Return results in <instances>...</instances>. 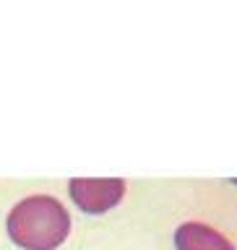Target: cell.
Listing matches in <instances>:
<instances>
[{
  "label": "cell",
  "instance_id": "3",
  "mask_svg": "<svg viewBox=\"0 0 237 250\" xmlns=\"http://www.w3.org/2000/svg\"><path fill=\"white\" fill-rule=\"evenodd\" d=\"M175 250H237L230 237L203 222H185L175 229Z\"/></svg>",
  "mask_w": 237,
  "mask_h": 250
},
{
  "label": "cell",
  "instance_id": "4",
  "mask_svg": "<svg viewBox=\"0 0 237 250\" xmlns=\"http://www.w3.org/2000/svg\"><path fill=\"white\" fill-rule=\"evenodd\" d=\"M230 183H235V185H237V177H232V180H230Z\"/></svg>",
  "mask_w": 237,
  "mask_h": 250
},
{
  "label": "cell",
  "instance_id": "1",
  "mask_svg": "<svg viewBox=\"0 0 237 250\" xmlns=\"http://www.w3.org/2000/svg\"><path fill=\"white\" fill-rule=\"evenodd\" d=\"M5 232L21 250H58L70 234V214L55 195L34 193L8 211Z\"/></svg>",
  "mask_w": 237,
  "mask_h": 250
},
{
  "label": "cell",
  "instance_id": "2",
  "mask_svg": "<svg viewBox=\"0 0 237 250\" xmlns=\"http://www.w3.org/2000/svg\"><path fill=\"white\" fill-rule=\"evenodd\" d=\"M125 180L123 177H70L68 195L84 214L99 216L112 211L125 198Z\"/></svg>",
  "mask_w": 237,
  "mask_h": 250
}]
</instances>
